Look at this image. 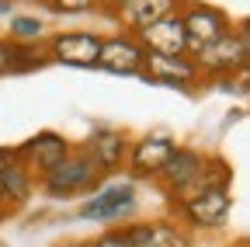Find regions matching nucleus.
Segmentation results:
<instances>
[{
    "label": "nucleus",
    "instance_id": "f257e3e1",
    "mask_svg": "<svg viewBox=\"0 0 250 247\" xmlns=\"http://www.w3.org/2000/svg\"><path fill=\"white\" fill-rule=\"evenodd\" d=\"M191 59L202 67V73H219V77L247 73V59H250L247 24L240 21L236 28H229L226 35H219V39L205 42L202 49H195V52H191Z\"/></svg>",
    "mask_w": 250,
    "mask_h": 247
},
{
    "label": "nucleus",
    "instance_id": "f03ea898",
    "mask_svg": "<svg viewBox=\"0 0 250 247\" xmlns=\"http://www.w3.org/2000/svg\"><path fill=\"white\" fill-rule=\"evenodd\" d=\"M101 171L94 167V160L87 157L83 150H70V157L56 164L49 174H42V192L49 199H77L83 192H94V188H101Z\"/></svg>",
    "mask_w": 250,
    "mask_h": 247
},
{
    "label": "nucleus",
    "instance_id": "7ed1b4c3",
    "mask_svg": "<svg viewBox=\"0 0 250 247\" xmlns=\"http://www.w3.org/2000/svg\"><path fill=\"white\" fill-rule=\"evenodd\" d=\"M136 212V184L132 181H115L108 188H94V195L77 212L87 223H118Z\"/></svg>",
    "mask_w": 250,
    "mask_h": 247
},
{
    "label": "nucleus",
    "instance_id": "20e7f679",
    "mask_svg": "<svg viewBox=\"0 0 250 247\" xmlns=\"http://www.w3.org/2000/svg\"><path fill=\"white\" fill-rule=\"evenodd\" d=\"M177 205H181V220L191 230H215L229 220L233 195H229V188H202L195 195L181 199Z\"/></svg>",
    "mask_w": 250,
    "mask_h": 247
},
{
    "label": "nucleus",
    "instance_id": "39448f33",
    "mask_svg": "<svg viewBox=\"0 0 250 247\" xmlns=\"http://www.w3.org/2000/svg\"><path fill=\"white\" fill-rule=\"evenodd\" d=\"M143 80L164 84V87H177V90H195L202 84V67L191 56H160V52H146L143 56Z\"/></svg>",
    "mask_w": 250,
    "mask_h": 247
},
{
    "label": "nucleus",
    "instance_id": "423d86ee",
    "mask_svg": "<svg viewBox=\"0 0 250 247\" xmlns=\"http://www.w3.org/2000/svg\"><path fill=\"white\" fill-rule=\"evenodd\" d=\"M177 14H181V24H184L188 42H191V52L202 49L205 42L219 39V35H226L229 28H233L229 14H223V11L212 7V4H195V0H184Z\"/></svg>",
    "mask_w": 250,
    "mask_h": 247
},
{
    "label": "nucleus",
    "instance_id": "0eeeda50",
    "mask_svg": "<svg viewBox=\"0 0 250 247\" xmlns=\"http://www.w3.org/2000/svg\"><path fill=\"white\" fill-rule=\"evenodd\" d=\"M202 167H205V153H198L191 146H174V153L167 157V164L160 167L156 178H160L164 188L181 202V199H188L195 192V184L202 178Z\"/></svg>",
    "mask_w": 250,
    "mask_h": 247
},
{
    "label": "nucleus",
    "instance_id": "6e6552de",
    "mask_svg": "<svg viewBox=\"0 0 250 247\" xmlns=\"http://www.w3.org/2000/svg\"><path fill=\"white\" fill-rule=\"evenodd\" d=\"M45 52H49V63L73 67V70H90V67H98L101 35H94V32H59L49 42Z\"/></svg>",
    "mask_w": 250,
    "mask_h": 247
},
{
    "label": "nucleus",
    "instance_id": "1a4fd4ad",
    "mask_svg": "<svg viewBox=\"0 0 250 247\" xmlns=\"http://www.w3.org/2000/svg\"><path fill=\"white\" fill-rule=\"evenodd\" d=\"M143 56H146V49L139 45V39L132 32H118L111 39H101L98 70L115 73V77H139L143 73Z\"/></svg>",
    "mask_w": 250,
    "mask_h": 247
},
{
    "label": "nucleus",
    "instance_id": "9d476101",
    "mask_svg": "<svg viewBox=\"0 0 250 247\" xmlns=\"http://www.w3.org/2000/svg\"><path fill=\"white\" fill-rule=\"evenodd\" d=\"M70 139H62L59 133H39V136H31V139H24L18 150H14V157L35 174V178H42V174H49L56 164H62L70 157Z\"/></svg>",
    "mask_w": 250,
    "mask_h": 247
},
{
    "label": "nucleus",
    "instance_id": "9b49d317",
    "mask_svg": "<svg viewBox=\"0 0 250 247\" xmlns=\"http://www.w3.org/2000/svg\"><path fill=\"white\" fill-rule=\"evenodd\" d=\"M170 153H174V139L167 133H149V136L129 143V150H125V171L132 178H156Z\"/></svg>",
    "mask_w": 250,
    "mask_h": 247
},
{
    "label": "nucleus",
    "instance_id": "f8f14e48",
    "mask_svg": "<svg viewBox=\"0 0 250 247\" xmlns=\"http://www.w3.org/2000/svg\"><path fill=\"white\" fill-rule=\"evenodd\" d=\"M125 150H129V136L111 126H98L83 143V153L101 174H115L118 167H125Z\"/></svg>",
    "mask_w": 250,
    "mask_h": 247
},
{
    "label": "nucleus",
    "instance_id": "ddd939ff",
    "mask_svg": "<svg viewBox=\"0 0 250 247\" xmlns=\"http://www.w3.org/2000/svg\"><path fill=\"white\" fill-rule=\"evenodd\" d=\"M139 45L146 52H160V56H191V42L184 35V24H181V14H170V18H160L153 21L149 28L136 32Z\"/></svg>",
    "mask_w": 250,
    "mask_h": 247
},
{
    "label": "nucleus",
    "instance_id": "4468645a",
    "mask_svg": "<svg viewBox=\"0 0 250 247\" xmlns=\"http://www.w3.org/2000/svg\"><path fill=\"white\" fill-rule=\"evenodd\" d=\"M132 247H191V233L174 220H139L122 230Z\"/></svg>",
    "mask_w": 250,
    "mask_h": 247
},
{
    "label": "nucleus",
    "instance_id": "2eb2a0df",
    "mask_svg": "<svg viewBox=\"0 0 250 247\" xmlns=\"http://www.w3.org/2000/svg\"><path fill=\"white\" fill-rule=\"evenodd\" d=\"M184 0H122L115 18L125 24V32H143V28H149L153 21H160V18H170L181 11Z\"/></svg>",
    "mask_w": 250,
    "mask_h": 247
},
{
    "label": "nucleus",
    "instance_id": "dca6fc26",
    "mask_svg": "<svg viewBox=\"0 0 250 247\" xmlns=\"http://www.w3.org/2000/svg\"><path fill=\"white\" fill-rule=\"evenodd\" d=\"M49 63V52L39 42H14L0 39V77L7 73H31Z\"/></svg>",
    "mask_w": 250,
    "mask_h": 247
},
{
    "label": "nucleus",
    "instance_id": "f3484780",
    "mask_svg": "<svg viewBox=\"0 0 250 247\" xmlns=\"http://www.w3.org/2000/svg\"><path fill=\"white\" fill-rule=\"evenodd\" d=\"M31 192H35V174H31L18 157L4 167V174H0V202L7 205H24L31 199Z\"/></svg>",
    "mask_w": 250,
    "mask_h": 247
},
{
    "label": "nucleus",
    "instance_id": "a211bd4d",
    "mask_svg": "<svg viewBox=\"0 0 250 247\" xmlns=\"http://www.w3.org/2000/svg\"><path fill=\"white\" fill-rule=\"evenodd\" d=\"M42 32H45V24H42L39 18H28V14L11 18V39H14V42H39Z\"/></svg>",
    "mask_w": 250,
    "mask_h": 247
},
{
    "label": "nucleus",
    "instance_id": "6ab92c4d",
    "mask_svg": "<svg viewBox=\"0 0 250 247\" xmlns=\"http://www.w3.org/2000/svg\"><path fill=\"white\" fill-rule=\"evenodd\" d=\"M98 0H49V7L59 11V14H80V11H90Z\"/></svg>",
    "mask_w": 250,
    "mask_h": 247
},
{
    "label": "nucleus",
    "instance_id": "aec40b11",
    "mask_svg": "<svg viewBox=\"0 0 250 247\" xmlns=\"http://www.w3.org/2000/svg\"><path fill=\"white\" fill-rule=\"evenodd\" d=\"M90 247H132L129 244V237H125L122 230H111V233H104V237H98Z\"/></svg>",
    "mask_w": 250,
    "mask_h": 247
},
{
    "label": "nucleus",
    "instance_id": "412c9836",
    "mask_svg": "<svg viewBox=\"0 0 250 247\" xmlns=\"http://www.w3.org/2000/svg\"><path fill=\"white\" fill-rule=\"evenodd\" d=\"M14 160V150H0V174H4V167Z\"/></svg>",
    "mask_w": 250,
    "mask_h": 247
},
{
    "label": "nucleus",
    "instance_id": "4be33fe9",
    "mask_svg": "<svg viewBox=\"0 0 250 247\" xmlns=\"http://www.w3.org/2000/svg\"><path fill=\"white\" fill-rule=\"evenodd\" d=\"M28 4H49V0H28Z\"/></svg>",
    "mask_w": 250,
    "mask_h": 247
}]
</instances>
